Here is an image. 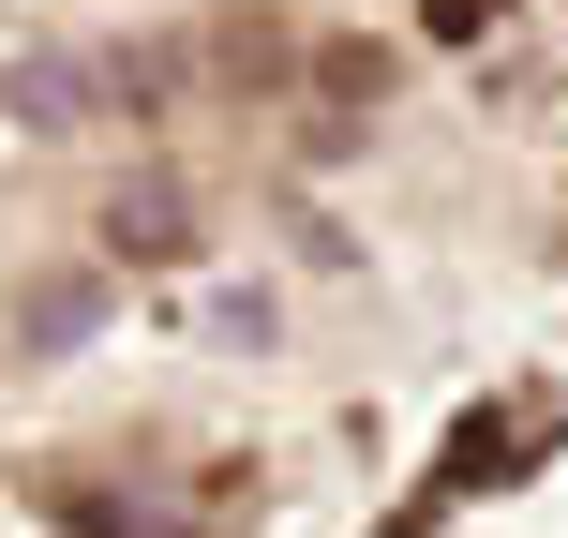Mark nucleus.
<instances>
[{"label": "nucleus", "instance_id": "f257e3e1", "mask_svg": "<svg viewBox=\"0 0 568 538\" xmlns=\"http://www.w3.org/2000/svg\"><path fill=\"white\" fill-rule=\"evenodd\" d=\"M300 30H284V16H225V30H210V75H225V90H284V75H300Z\"/></svg>", "mask_w": 568, "mask_h": 538}, {"label": "nucleus", "instance_id": "f03ea898", "mask_svg": "<svg viewBox=\"0 0 568 538\" xmlns=\"http://www.w3.org/2000/svg\"><path fill=\"white\" fill-rule=\"evenodd\" d=\"M105 240H120V255H165V240H180V195H120Z\"/></svg>", "mask_w": 568, "mask_h": 538}]
</instances>
